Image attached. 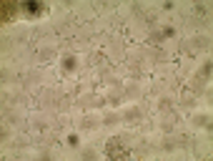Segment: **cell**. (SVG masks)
<instances>
[{
	"label": "cell",
	"mask_w": 213,
	"mask_h": 161,
	"mask_svg": "<svg viewBox=\"0 0 213 161\" xmlns=\"http://www.w3.org/2000/svg\"><path fill=\"white\" fill-rule=\"evenodd\" d=\"M13 13H15V8H13V5H10V8L5 5V13H3V15H5V20H8V18H13Z\"/></svg>",
	"instance_id": "cell-2"
},
{
	"label": "cell",
	"mask_w": 213,
	"mask_h": 161,
	"mask_svg": "<svg viewBox=\"0 0 213 161\" xmlns=\"http://www.w3.org/2000/svg\"><path fill=\"white\" fill-rule=\"evenodd\" d=\"M108 153H110V156H118V159H123V156H128V151H125V149H120V146H118L116 141H113V144L108 146Z\"/></svg>",
	"instance_id": "cell-1"
},
{
	"label": "cell",
	"mask_w": 213,
	"mask_h": 161,
	"mask_svg": "<svg viewBox=\"0 0 213 161\" xmlns=\"http://www.w3.org/2000/svg\"><path fill=\"white\" fill-rule=\"evenodd\" d=\"M25 10H28V13H38L40 5H25Z\"/></svg>",
	"instance_id": "cell-3"
}]
</instances>
